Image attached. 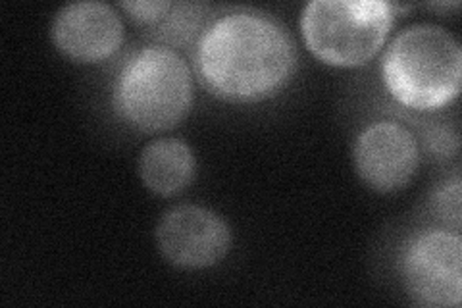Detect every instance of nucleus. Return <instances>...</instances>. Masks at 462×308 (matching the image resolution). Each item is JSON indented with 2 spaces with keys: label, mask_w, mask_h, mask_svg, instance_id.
<instances>
[{
  "label": "nucleus",
  "mask_w": 462,
  "mask_h": 308,
  "mask_svg": "<svg viewBox=\"0 0 462 308\" xmlns=\"http://www.w3.org/2000/svg\"><path fill=\"white\" fill-rule=\"evenodd\" d=\"M195 68L214 97L251 105L280 93L293 78L295 41L266 14L229 12L200 33Z\"/></svg>",
  "instance_id": "1"
},
{
  "label": "nucleus",
  "mask_w": 462,
  "mask_h": 308,
  "mask_svg": "<svg viewBox=\"0 0 462 308\" xmlns=\"http://www.w3.org/2000/svg\"><path fill=\"white\" fill-rule=\"evenodd\" d=\"M380 71L399 105L420 112L443 108L460 93V42L445 27L411 25L389 42Z\"/></svg>",
  "instance_id": "2"
},
{
  "label": "nucleus",
  "mask_w": 462,
  "mask_h": 308,
  "mask_svg": "<svg viewBox=\"0 0 462 308\" xmlns=\"http://www.w3.org/2000/svg\"><path fill=\"white\" fill-rule=\"evenodd\" d=\"M193 105V78L183 58L164 47L135 52L116 76L112 107L129 127L156 134L176 127Z\"/></svg>",
  "instance_id": "3"
},
{
  "label": "nucleus",
  "mask_w": 462,
  "mask_h": 308,
  "mask_svg": "<svg viewBox=\"0 0 462 308\" xmlns=\"http://www.w3.org/2000/svg\"><path fill=\"white\" fill-rule=\"evenodd\" d=\"M395 20L385 0H312L300 14L310 52L329 66L356 68L378 54Z\"/></svg>",
  "instance_id": "4"
},
{
  "label": "nucleus",
  "mask_w": 462,
  "mask_h": 308,
  "mask_svg": "<svg viewBox=\"0 0 462 308\" xmlns=\"http://www.w3.org/2000/svg\"><path fill=\"white\" fill-rule=\"evenodd\" d=\"M402 282L424 306L451 308L462 299V241L457 231L424 229L404 245Z\"/></svg>",
  "instance_id": "5"
},
{
  "label": "nucleus",
  "mask_w": 462,
  "mask_h": 308,
  "mask_svg": "<svg viewBox=\"0 0 462 308\" xmlns=\"http://www.w3.org/2000/svg\"><path fill=\"white\" fill-rule=\"evenodd\" d=\"M154 238L162 257L185 270L216 266L231 247V229L222 216L197 204H181L164 212Z\"/></svg>",
  "instance_id": "6"
},
{
  "label": "nucleus",
  "mask_w": 462,
  "mask_h": 308,
  "mask_svg": "<svg viewBox=\"0 0 462 308\" xmlns=\"http://www.w3.org/2000/svg\"><path fill=\"white\" fill-rule=\"evenodd\" d=\"M353 160L356 173L370 189L393 193L407 187L420 164L412 131L397 122H374L360 131Z\"/></svg>",
  "instance_id": "7"
},
{
  "label": "nucleus",
  "mask_w": 462,
  "mask_h": 308,
  "mask_svg": "<svg viewBox=\"0 0 462 308\" xmlns=\"http://www.w3.org/2000/svg\"><path fill=\"white\" fill-rule=\"evenodd\" d=\"M51 33L58 51L71 61L91 64L105 61L122 47L124 23L112 6L83 0L56 12Z\"/></svg>",
  "instance_id": "8"
},
{
  "label": "nucleus",
  "mask_w": 462,
  "mask_h": 308,
  "mask_svg": "<svg viewBox=\"0 0 462 308\" xmlns=\"http://www.w3.org/2000/svg\"><path fill=\"white\" fill-rule=\"evenodd\" d=\"M139 178L154 195L181 193L195 178V154L180 139H154L139 154Z\"/></svg>",
  "instance_id": "9"
},
{
  "label": "nucleus",
  "mask_w": 462,
  "mask_h": 308,
  "mask_svg": "<svg viewBox=\"0 0 462 308\" xmlns=\"http://www.w3.org/2000/svg\"><path fill=\"white\" fill-rule=\"evenodd\" d=\"M431 210L445 226L460 229V178L447 180L431 195Z\"/></svg>",
  "instance_id": "10"
},
{
  "label": "nucleus",
  "mask_w": 462,
  "mask_h": 308,
  "mask_svg": "<svg viewBox=\"0 0 462 308\" xmlns=\"http://www.w3.org/2000/svg\"><path fill=\"white\" fill-rule=\"evenodd\" d=\"M173 3L168 0H132V3H120V8H124L129 16L141 23H156L166 18V14L171 10Z\"/></svg>",
  "instance_id": "11"
}]
</instances>
